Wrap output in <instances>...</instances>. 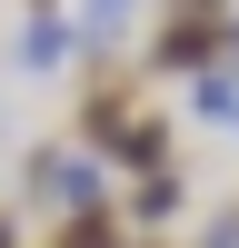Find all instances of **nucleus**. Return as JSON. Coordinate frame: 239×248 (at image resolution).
I'll return each mask as SVG.
<instances>
[{"label": "nucleus", "mask_w": 239, "mask_h": 248, "mask_svg": "<svg viewBox=\"0 0 239 248\" xmlns=\"http://www.w3.org/2000/svg\"><path fill=\"white\" fill-rule=\"evenodd\" d=\"M130 229H120V209H80V218H60L50 229V248H120Z\"/></svg>", "instance_id": "7"}, {"label": "nucleus", "mask_w": 239, "mask_h": 248, "mask_svg": "<svg viewBox=\"0 0 239 248\" xmlns=\"http://www.w3.org/2000/svg\"><path fill=\"white\" fill-rule=\"evenodd\" d=\"M100 159H120L130 179H159V169H170V119H159V109H130V129H120Z\"/></svg>", "instance_id": "4"}, {"label": "nucleus", "mask_w": 239, "mask_h": 248, "mask_svg": "<svg viewBox=\"0 0 239 248\" xmlns=\"http://www.w3.org/2000/svg\"><path fill=\"white\" fill-rule=\"evenodd\" d=\"M0 248H20V209H0Z\"/></svg>", "instance_id": "8"}, {"label": "nucleus", "mask_w": 239, "mask_h": 248, "mask_svg": "<svg viewBox=\"0 0 239 248\" xmlns=\"http://www.w3.org/2000/svg\"><path fill=\"white\" fill-rule=\"evenodd\" d=\"M30 199L50 218H80V209H110V169H100V149H80V139H60V149L30 159Z\"/></svg>", "instance_id": "2"}, {"label": "nucleus", "mask_w": 239, "mask_h": 248, "mask_svg": "<svg viewBox=\"0 0 239 248\" xmlns=\"http://www.w3.org/2000/svg\"><path fill=\"white\" fill-rule=\"evenodd\" d=\"M179 209H189V189H179V169H159V179H139V189H130V209H120V229H170Z\"/></svg>", "instance_id": "6"}, {"label": "nucleus", "mask_w": 239, "mask_h": 248, "mask_svg": "<svg viewBox=\"0 0 239 248\" xmlns=\"http://www.w3.org/2000/svg\"><path fill=\"white\" fill-rule=\"evenodd\" d=\"M10 60H20V70H60V60H80L70 10H30V20H20V40H10Z\"/></svg>", "instance_id": "3"}, {"label": "nucleus", "mask_w": 239, "mask_h": 248, "mask_svg": "<svg viewBox=\"0 0 239 248\" xmlns=\"http://www.w3.org/2000/svg\"><path fill=\"white\" fill-rule=\"evenodd\" d=\"M229 20H239V0H159L150 40H139V70H150V79H199V70H219Z\"/></svg>", "instance_id": "1"}, {"label": "nucleus", "mask_w": 239, "mask_h": 248, "mask_svg": "<svg viewBox=\"0 0 239 248\" xmlns=\"http://www.w3.org/2000/svg\"><path fill=\"white\" fill-rule=\"evenodd\" d=\"M20 10H70V0H20Z\"/></svg>", "instance_id": "9"}, {"label": "nucleus", "mask_w": 239, "mask_h": 248, "mask_svg": "<svg viewBox=\"0 0 239 248\" xmlns=\"http://www.w3.org/2000/svg\"><path fill=\"white\" fill-rule=\"evenodd\" d=\"M139 10L150 0H70V30H80V50H110V40H130Z\"/></svg>", "instance_id": "5"}]
</instances>
